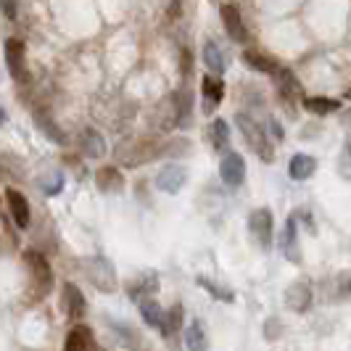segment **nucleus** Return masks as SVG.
Segmentation results:
<instances>
[{
	"mask_svg": "<svg viewBox=\"0 0 351 351\" xmlns=\"http://www.w3.org/2000/svg\"><path fill=\"white\" fill-rule=\"evenodd\" d=\"M235 124H238V130L243 132V138L246 143L254 148V154L262 158V161H275V148L269 145V138L264 135L262 124L256 122V119H251L248 114H235Z\"/></svg>",
	"mask_w": 351,
	"mask_h": 351,
	"instance_id": "f257e3e1",
	"label": "nucleus"
},
{
	"mask_svg": "<svg viewBox=\"0 0 351 351\" xmlns=\"http://www.w3.org/2000/svg\"><path fill=\"white\" fill-rule=\"evenodd\" d=\"M24 264L29 269V280H32V291L35 296L45 299L48 293L53 291V272H51V264L48 259L40 254V251H24Z\"/></svg>",
	"mask_w": 351,
	"mask_h": 351,
	"instance_id": "f03ea898",
	"label": "nucleus"
},
{
	"mask_svg": "<svg viewBox=\"0 0 351 351\" xmlns=\"http://www.w3.org/2000/svg\"><path fill=\"white\" fill-rule=\"evenodd\" d=\"M85 267H88L90 282H93L98 291H104V293H114V291H117V272H114V264L108 262L104 254L88 259Z\"/></svg>",
	"mask_w": 351,
	"mask_h": 351,
	"instance_id": "7ed1b4c3",
	"label": "nucleus"
},
{
	"mask_svg": "<svg viewBox=\"0 0 351 351\" xmlns=\"http://www.w3.org/2000/svg\"><path fill=\"white\" fill-rule=\"evenodd\" d=\"M5 66H8V74H11L16 82H21V85L29 82L24 40H19V37H8V40H5Z\"/></svg>",
	"mask_w": 351,
	"mask_h": 351,
	"instance_id": "20e7f679",
	"label": "nucleus"
},
{
	"mask_svg": "<svg viewBox=\"0 0 351 351\" xmlns=\"http://www.w3.org/2000/svg\"><path fill=\"white\" fill-rule=\"evenodd\" d=\"M248 230H251V238L267 251L272 248V238H275V217L269 209H256L251 211L248 217Z\"/></svg>",
	"mask_w": 351,
	"mask_h": 351,
	"instance_id": "39448f33",
	"label": "nucleus"
},
{
	"mask_svg": "<svg viewBox=\"0 0 351 351\" xmlns=\"http://www.w3.org/2000/svg\"><path fill=\"white\" fill-rule=\"evenodd\" d=\"M219 177H222V182L228 188H241L243 180H246V161H243V156L235 154V151L225 154L222 164H219Z\"/></svg>",
	"mask_w": 351,
	"mask_h": 351,
	"instance_id": "423d86ee",
	"label": "nucleus"
},
{
	"mask_svg": "<svg viewBox=\"0 0 351 351\" xmlns=\"http://www.w3.org/2000/svg\"><path fill=\"white\" fill-rule=\"evenodd\" d=\"M61 309L66 312L69 319H82L88 312V301L74 282H64V288H61Z\"/></svg>",
	"mask_w": 351,
	"mask_h": 351,
	"instance_id": "0eeeda50",
	"label": "nucleus"
},
{
	"mask_svg": "<svg viewBox=\"0 0 351 351\" xmlns=\"http://www.w3.org/2000/svg\"><path fill=\"white\" fill-rule=\"evenodd\" d=\"M185 180H188L185 167H180V164H167V167L156 175V188L161 191V193L177 195L180 193V188L185 185Z\"/></svg>",
	"mask_w": 351,
	"mask_h": 351,
	"instance_id": "6e6552de",
	"label": "nucleus"
},
{
	"mask_svg": "<svg viewBox=\"0 0 351 351\" xmlns=\"http://www.w3.org/2000/svg\"><path fill=\"white\" fill-rule=\"evenodd\" d=\"M219 16H222V24H225V32H228L230 40H235V43H248V29L246 24H243V19H241V11L235 8V5H230L225 3L222 8H219Z\"/></svg>",
	"mask_w": 351,
	"mask_h": 351,
	"instance_id": "1a4fd4ad",
	"label": "nucleus"
},
{
	"mask_svg": "<svg viewBox=\"0 0 351 351\" xmlns=\"http://www.w3.org/2000/svg\"><path fill=\"white\" fill-rule=\"evenodd\" d=\"M285 306H288L291 312H296V315L309 312V306H312V285L304 280L288 285V288H285Z\"/></svg>",
	"mask_w": 351,
	"mask_h": 351,
	"instance_id": "9d476101",
	"label": "nucleus"
},
{
	"mask_svg": "<svg viewBox=\"0 0 351 351\" xmlns=\"http://www.w3.org/2000/svg\"><path fill=\"white\" fill-rule=\"evenodd\" d=\"M201 98H204V111L206 114L217 111L219 104H222V98H225V82H222V77L206 74L204 82H201Z\"/></svg>",
	"mask_w": 351,
	"mask_h": 351,
	"instance_id": "9b49d317",
	"label": "nucleus"
},
{
	"mask_svg": "<svg viewBox=\"0 0 351 351\" xmlns=\"http://www.w3.org/2000/svg\"><path fill=\"white\" fill-rule=\"evenodd\" d=\"M280 248L285 254L288 262H301V248H299V225H296V217H288L285 219V228L280 235Z\"/></svg>",
	"mask_w": 351,
	"mask_h": 351,
	"instance_id": "f8f14e48",
	"label": "nucleus"
},
{
	"mask_svg": "<svg viewBox=\"0 0 351 351\" xmlns=\"http://www.w3.org/2000/svg\"><path fill=\"white\" fill-rule=\"evenodd\" d=\"M5 201H8V209H11V217H14V222L19 225V230L29 228L32 214H29V201H27V195L19 193L16 188H8V191H5Z\"/></svg>",
	"mask_w": 351,
	"mask_h": 351,
	"instance_id": "ddd939ff",
	"label": "nucleus"
},
{
	"mask_svg": "<svg viewBox=\"0 0 351 351\" xmlns=\"http://www.w3.org/2000/svg\"><path fill=\"white\" fill-rule=\"evenodd\" d=\"M95 185L101 193H122L124 175L119 172V167H101L95 172Z\"/></svg>",
	"mask_w": 351,
	"mask_h": 351,
	"instance_id": "4468645a",
	"label": "nucleus"
},
{
	"mask_svg": "<svg viewBox=\"0 0 351 351\" xmlns=\"http://www.w3.org/2000/svg\"><path fill=\"white\" fill-rule=\"evenodd\" d=\"M95 338H93V330L85 328V325H74L66 335V343H64V351H95Z\"/></svg>",
	"mask_w": 351,
	"mask_h": 351,
	"instance_id": "2eb2a0df",
	"label": "nucleus"
},
{
	"mask_svg": "<svg viewBox=\"0 0 351 351\" xmlns=\"http://www.w3.org/2000/svg\"><path fill=\"white\" fill-rule=\"evenodd\" d=\"M80 151L88 158H101L106 154V141L98 130H82L80 132Z\"/></svg>",
	"mask_w": 351,
	"mask_h": 351,
	"instance_id": "dca6fc26",
	"label": "nucleus"
},
{
	"mask_svg": "<svg viewBox=\"0 0 351 351\" xmlns=\"http://www.w3.org/2000/svg\"><path fill=\"white\" fill-rule=\"evenodd\" d=\"M204 64H206V69H209L211 74H217V77L228 69L225 51L219 48V43H217V40H206V43H204Z\"/></svg>",
	"mask_w": 351,
	"mask_h": 351,
	"instance_id": "f3484780",
	"label": "nucleus"
},
{
	"mask_svg": "<svg viewBox=\"0 0 351 351\" xmlns=\"http://www.w3.org/2000/svg\"><path fill=\"white\" fill-rule=\"evenodd\" d=\"M315 172H317V158L309 156V154H296V156L291 158V164H288V175H291V180H299V182L309 180Z\"/></svg>",
	"mask_w": 351,
	"mask_h": 351,
	"instance_id": "a211bd4d",
	"label": "nucleus"
},
{
	"mask_svg": "<svg viewBox=\"0 0 351 351\" xmlns=\"http://www.w3.org/2000/svg\"><path fill=\"white\" fill-rule=\"evenodd\" d=\"M185 346H188V351H209V338H206L204 325L198 319H193L185 330Z\"/></svg>",
	"mask_w": 351,
	"mask_h": 351,
	"instance_id": "6ab92c4d",
	"label": "nucleus"
},
{
	"mask_svg": "<svg viewBox=\"0 0 351 351\" xmlns=\"http://www.w3.org/2000/svg\"><path fill=\"white\" fill-rule=\"evenodd\" d=\"M304 108L315 117H328V114H335L341 104L335 98H322V95H315V98H304Z\"/></svg>",
	"mask_w": 351,
	"mask_h": 351,
	"instance_id": "aec40b11",
	"label": "nucleus"
},
{
	"mask_svg": "<svg viewBox=\"0 0 351 351\" xmlns=\"http://www.w3.org/2000/svg\"><path fill=\"white\" fill-rule=\"evenodd\" d=\"M243 64H246L248 69H256V71H262V74H278V71H280V66H278L272 58H267V56H262V53H256V51L243 53Z\"/></svg>",
	"mask_w": 351,
	"mask_h": 351,
	"instance_id": "412c9836",
	"label": "nucleus"
},
{
	"mask_svg": "<svg viewBox=\"0 0 351 351\" xmlns=\"http://www.w3.org/2000/svg\"><path fill=\"white\" fill-rule=\"evenodd\" d=\"M209 141L214 151H228L230 145V124L225 119H214L209 124Z\"/></svg>",
	"mask_w": 351,
	"mask_h": 351,
	"instance_id": "4be33fe9",
	"label": "nucleus"
},
{
	"mask_svg": "<svg viewBox=\"0 0 351 351\" xmlns=\"http://www.w3.org/2000/svg\"><path fill=\"white\" fill-rule=\"evenodd\" d=\"M156 291H158L156 272H145V275H141L138 280L130 285V299L141 301V296H145V293H156Z\"/></svg>",
	"mask_w": 351,
	"mask_h": 351,
	"instance_id": "5701e85b",
	"label": "nucleus"
},
{
	"mask_svg": "<svg viewBox=\"0 0 351 351\" xmlns=\"http://www.w3.org/2000/svg\"><path fill=\"white\" fill-rule=\"evenodd\" d=\"M182 328V304H175L169 312H164V319H161V335L164 338H172Z\"/></svg>",
	"mask_w": 351,
	"mask_h": 351,
	"instance_id": "b1692460",
	"label": "nucleus"
},
{
	"mask_svg": "<svg viewBox=\"0 0 351 351\" xmlns=\"http://www.w3.org/2000/svg\"><path fill=\"white\" fill-rule=\"evenodd\" d=\"M141 317L148 328H161L164 319V309L158 306V301L154 299H141Z\"/></svg>",
	"mask_w": 351,
	"mask_h": 351,
	"instance_id": "393cba45",
	"label": "nucleus"
},
{
	"mask_svg": "<svg viewBox=\"0 0 351 351\" xmlns=\"http://www.w3.org/2000/svg\"><path fill=\"white\" fill-rule=\"evenodd\" d=\"M191 93L188 90H177L175 93V108H177V127H188L191 124Z\"/></svg>",
	"mask_w": 351,
	"mask_h": 351,
	"instance_id": "a878e982",
	"label": "nucleus"
},
{
	"mask_svg": "<svg viewBox=\"0 0 351 351\" xmlns=\"http://www.w3.org/2000/svg\"><path fill=\"white\" fill-rule=\"evenodd\" d=\"M35 122L53 143H64V132H61V127H56L51 114H45V111H35Z\"/></svg>",
	"mask_w": 351,
	"mask_h": 351,
	"instance_id": "bb28decb",
	"label": "nucleus"
},
{
	"mask_svg": "<svg viewBox=\"0 0 351 351\" xmlns=\"http://www.w3.org/2000/svg\"><path fill=\"white\" fill-rule=\"evenodd\" d=\"M108 325H111V330L117 333V338L122 341V346H127V349H138L141 338H138V333H135L130 325H122V322H117V319H111Z\"/></svg>",
	"mask_w": 351,
	"mask_h": 351,
	"instance_id": "cd10ccee",
	"label": "nucleus"
},
{
	"mask_svg": "<svg viewBox=\"0 0 351 351\" xmlns=\"http://www.w3.org/2000/svg\"><path fill=\"white\" fill-rule=\"evenodd\" d=\"M198 285L204 288V291H209L214 299H219V301H225V304H232L235 301V293L230 291V288H222V285H217L214 280H209V278H198Z\"/></svg>",
	"mask_w": 351,
	"mask_h": 351,
	"instance_id": "c85d7f7f",
	"label": "nucleus"
},
{
	"mask_svg": "<svg viewBox=\"0 0 351 351\" xmlns=\"http://www.w3.org/2000/svg\"><path fill=\"white\" fill-rule=\"evenodd\" d=\"M40 188L45 195H58L64 191V172L61 169H53L51 175H45L40 180Z\"/></svg>",
	"mask_w": 351,
	"mask_h": 351,
	"instance_id": "c756f323",
	"label": "nucleus"
},
{
	"mask_svg": "<svg viewBox=\"0 0 351 351\" xmlns=\"http://www.w3.org/2000/svg\"><path fill=\"white\" fill-rule=\"evenodd\" d=\"M333 301H349L351 299V275L349 272H341L335 275L333 280Z\"/></svg>",
	"mask_w": 351,
	"mask_h": 351,
	"instance_id": "7c9ffc66",
	"label": "nucleus"
},
{
	"mask_svg": "<svg viewBox=\"0 0 351 351\" xmlns=\"http://www.w3.org/2000/svg\"><path fill=\"white\" fill-rule=\"evenodd\" d=\"M338 175L343 180H351V132L343 141V151H341V158H338Z\"/></svg>",
	"mask_w": 351,
	"mask_h": 351,
	"instance_id": "2f4dec72",
	"label": "nucleus"
},
{
	"mask_svg": "<svg viewBox=\"0 0 351 351\" xmlns=\"http://www.w3.org/2000/svg\"><path fill=\"white\" fill-rule=\"evenodd\" d=\"M280 333H282L280 319H267V325H264V338H267V341H275V338H280Z\"/></svg>",
	"mask_w": 351,
	"mask_h": 351,
	"instance_id": "473e14b6",
	"label": "nucleus"
},
{
	"mask_svg": "<svg viewBox=\"0 0 351 351\" xmlns=\"http://www.w3.org/2000/svg\"><path fill=\"white\" fill-rule=\"evenodd\" d=\"M0 11L5 14L8 21H14L16 19V0H0Z\"/></svg>",
	"mask_w": 351,
	"mask_h": 351,
	"instance_id": "72a5a7b5",
	"label": "nucleus"
},
{
	"mask_svg": "<svg viewBox=\"0 0 351 351\" xmlns=\"http://www.w3.org/2000/svg\"><path fill=\"white\" fill-rule=\"evenodd\" d=\"M267 132H269V135H272V138H275V141H282V138H285V132H282V127L278 122H275V119H269V122H267Z\"/></svg>",
	"mask_w": 351,
	"mask_h": 351,
	"instance_id": "f704fd0d",
	"label": "nucleus"
},
{
	"mask_svg": "<svg viewBox=\"0 0 351 351\" xmlns=\"http://www.w3.org/2000/svg\"><path fill=\"white\" fill-rule=\"evenodd\" d=\"M5 122H8V111H5L3 106H0V127H3Z\"/></svg>",
	"mask_w": 351,
	"mask_h": 351,
	"instance_id": "c9c22d12",
	"label": "nucleus"
},
{
	"mask_svg": "<svg viewBox=\"0 0 351 351\" xmlns=\"http://www.w3.org/2000/svg\"><path fill=\"white\" fill-rule=\"evenodd\" d=\"M346 98H349V101H351V90H346Z\"/></svg>",
	"mask_w": 351,
	"mask_h": 351,
	"instance_id": "e433bc0d",
	"label": "nucleus"
}]
</instances>
